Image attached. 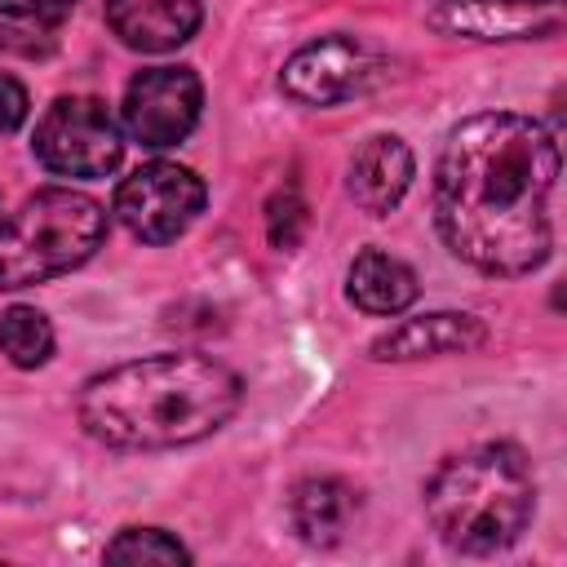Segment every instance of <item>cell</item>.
Here are the masks:
<instances>
[{
    "label": "cell",
    "mask_w": 567,
    "mask_h": 567,
    "mask_svg": "<svg viewBox=\"0 0 567 567\" xmlns=\"http://www.w3.org/2000/svg\"><path fill=\"white\" fill-rule=\"evenodd\" d=\"M27 89L9 75V71H0V133H13L22 120H27Z\"/></svg>",
    "instance_id": "d6986e66"
},
{
    "label": "cell",
    "mask_w": 567,
    "mask_h": 567,
    "mask_svg": "<svg viewBox=\"0 0 567 567\" xmlns=\"http://www.w3.org/2000/svg\"><path fill=\"white\" fill-rule=\"evenodd\" d=\"M430 31L483 44L549 40L567 22V0H443L425 13Z\"/></svg>",
    "instance_id": "9c48e42d"
},
{
    "label": "cell",
    "mask_w": 567,
    "mask_h": 567,
    "mask_svg": "<svg viewBox=\"0 0 567 567\" xmlns=\"http://www.w3.org/2000/svg\"><path fill=\"white\" fill-rule=\"evenodd\" d=\"M487 341L483 319L461 315V310H434V315H416L394 323L390 332H381L368 354L385 359V363H403V359H434V354H465L478 350Z\"/></svg>",
    "instance_id": "8fae6325"
},
{
    "label": "cell",
    "mask_w": 567,
    "mask_h": 567,
    "mask_svg": "<svg viewBox=\"0 0 567 567\" xmlns=\"http://www.w3.org/2000/svg\"><path fill=\"white\" fill-rule=\"evenodd\" d=\"M306 226H310V208H306L301 190H297V186H279V190L266 199V235H270V244H275L279 252H292V248L301 244Z\"/></svg>",
    "instance_id": "e0dca14e"
},
{
    "label": "cell",
    "mask_w": 567,
    "mask_h": 567,
    "mask_svg": "<svg viewBox=\"0 0 567 567\" xmlns=\"http://www.w3.org/2000/svg\"><path fill=\"white\" fill-rule=\"evenodd\" d=\"M106 563H190V549L164 527H124L106 549Z\"/></svg>",
    "instance_id": "2e32d148"
},
{
    "label": "cell",
    "mask_w": 567,
    "mask_h": 567,
    "mask_svg": "<svg viewBox=\"0 0 567 567\" xmlns=\"http://www.w3.org/2000/svg\"><path fill=\"white\" fill-rule=\"evenodd\" d=\"M421 284H416V270L381 248H363L350 270H346V297L363 310V315H403L412 301H416Z\"/></svg>",
    "instance_id": "5bb4252c"
},
{
    "label": "cell",
    "mask_w": 567,
    "mask_h": 567,
    "mask_svg": "<svg viewBox=\"0 0 567 567\" xmlns=\"http://www.w3.org/2000/svg\"><path fill=\"white\" fill-rule=\"evenodd\" d=\"M558 137L532 115L483 111L461 120L434 159V226L452 257L483 275H527L554 248L549 199Z\"/></svg>",
    "instance_id": "6da1fadb"
},
{
    "label": "cell",
    "mask_w": 567,
    "mask_h": 567,
    "mask_svg": "<svg viewBox=\"0 0 567 567\" xmlns=\"http://www.w3.org/2000/svg\"><path fill=\"white\" fill-rule=\"evenodd\" d=\"M204 177L186 164H142L115 186V217L137 235L142 244H168L190 230V221L204 213Z\"/></svg>",
    "instance_id": "52a82bcc"
},
{
    "label": "cell",
    "mask_w": 567,
    "mask_h": 567,
    "mask_svg": "<svg viewBox=\"0 0 567 567\" xmlns=\"http://www.w3.org/2000/svg\"><path fill=\"white\" fill-rule=\"evenodd\" d=\"M31 151L58 177H106L124 155V128L102 97H58L40 115Z\"/></svg>",
    "instance_id": "5b68a950"
},
{
    "label": "cell",
    "mask_w": 567,
    "mask_h": 567,
    "mask_svg": "<svg viewBox=\"0 0 567 567\" xmlns=\"http://www.w3.org/2000/svg\"><path fill=\"white\" fill-rule=\"evenodd\" d=\"M0 350L13 368H40L53 354V323L35 306L0 310Z\"/></svg>",
    "instance_id": "9a60e30c"
},
{
    "label": "cell",
    "mask_w": 567,
    "mask_h": 567,
    "mask_svg": "<svg viewBox=\"0 0 567 567\" xmlns=\"http://www.w3.org/2000/svg\"><path fill=\"white\" fill-rule=\"evenodd\" d=\"M244 381L213 354H146L84 381L80 425L106 447H186L217 434Z\"/></svg>",
    "instance_id": "7a4b0ae2"
},
{
    "label": "cell",
    "mask_w": 567,
    "mask_h": 567,
    "mask_svg": "<svg viewBox=\"0 0 567 567\" xmlns=\"http://www.w3.org/2000/svg\"><path fill=\"white\" fill-rule=\"evenodd\" d=\"M199 0H106V27L124 49L168 53L199 31Z\"/></svg>",
    "instance_id": "7c38bea8"
},
{
    "label": "cell",
    "mask_w": 567,
    "mask_h": 567,
    "mask_svg": "<svg viewBox=\"0 0 567 567\" xmlns=\"http://www.w3.org/2000/svg\"><path fill=\"white\" fill-rule=\"evenodd\" d=\"M381 80H385V58L350 31H332V35L301 44L279 71V89L306 106L350 102V97L377 89Z\"/></svg>",
    "instance_id": "8992f818"
},
{
    "label": "cell",
    "mask_w": 567,
    "mask_h": 567,
    "mask_svg": "<svg viewBox=\"0 0 567 567\" xmlns=\"http://www.w3.org/2000/svg\"><path fill=\"white\" fill-rule=\"evenodd\" d=\"M536 509V474L523 447L478 443L447 456L425 483V518L434 536L456 554L509 549Z\"/></svg>",
    "instance_id": "3957f363"
},
{
    "label": "cell",
    "mask_w": 567,
    "mask_h": 567,
    "mask_svg": "<svg viewBox=\"0 0 567 567\" xmlns=\"http://www.w3.org/2000/svg\"><path fill=\"white\" fill-rule=\"evenodd\" d=\"M359 487H350L346 478H332V474H315V478H301L292 487V501H288V518H292V532L315 545V549H328L337 540H346L350 523L359 518Z\"/></svg>",
    "instance_id": "4fadbf2b"
},
{
    "label": "cell",
    "mask_w": 567,
    "mask_h": 567,
    "mask_svg": "<svg viewBox=\"0 0 567 567\" xmlns=\"http://www.w3.org/2000/svg\"><path fill=\"white\" fill-rule=\"evenodd\" d=\"M106 239V208L71 186L35 190L0 221V288H31L84 266Z\"/></svg>",
    "instance_id": "277c9868"
},
{
    "label": "cell",
    "mask_w": 567,
    "mask_h": 567,
    "mask_svg": "<svg viewBox=\"0 0 567 567\" xmlns=\"http://www.w3.org/2000/svg\"><path fill=\"white\" fill-rule=\"evenodd\" d=\"M199 106H204V84L190 66H146L124 89L120 128L146 151H164L195 128Z\"/></svg>",
    "instance_id": "ba28073f"
},
{
    "label": "cell",
    "mask_w": 567,
    "mask_h": 567,
    "mask_svg": "<svg viewBox=\"0 0 567 567\" xmlns=\"http://www.w3.org/2000/svg\"><path fill=\"white\" fill-rule=\"evenodd\" d=\"M412 173H416V159H412V146L394 133H377L368 137L354 155H350V168H346V190L350 199L368 213V217H385L412 186Z\"/></svg>",
    "instance_id": "30bf717a"
},
{
    "label": "cell",
    "mask_w": 567,
    "mask_h": 567,
    "mask_svg": "<svg viewBox=\"0 0 567 567\" xmlns=\"http://www.w3.org/2000/svg\"><path fill=\"white\" fill-rule=\"evenodd\" d=\"M80 0H0V13L13 22H35V27H58Z\"/></svg>",
    "instance_id": "ac0fdd59"
}]
</instances>
